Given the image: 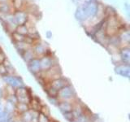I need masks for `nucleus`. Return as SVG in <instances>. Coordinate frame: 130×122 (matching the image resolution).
Instances as JSON below:
<instances>
[{"instance_id": "423d86ee", "label": "nucleus", "mask_w": 130, "mask_h": 122, "mask_svg": "<svg viewBox=\"0 0 130 122\" xmlns=\"http://www.w3.org/2000/svg\"><path fill=\"white\" fill-rule=\"evenodd\" d=\"M70 85L68 80L66 79V78H64V77H63L53 80V81H50V82L48 83L49 86H51V88L55 89L56 91H59V89H61L65 87V86H67V85Z\"/></svg>"}, {"instance_id": "9d476101", "label": "nucleus", "mask_w": 130, "mask_h": 122, "mask_svg": "<svg viewBox=\"0 0 130 122\" xmlns=\"http://www.w3.org/2000/svg\"><path fill=\"white\" fill-rule=\"evenodd\" d=\"M28 70L34 75H38L42 72L41 69V64H40V60L39 58H34L32 60H30L28 63Z\"/></svg>"}, {"instance_id": "dca6fc26", "label": "nucleus", "mask_w": 130, "mask_h": 122, "mask_svg": "<svg viewBox=\"0 0 130 122\" xmlns=\"http://www.w3.org/2000/svg\"><path fill=\"white\" fill-rule=\"evenodd\" d=\"M21 55L23 57V59L27 62V64L29 62L30 60H32V59L37 58V57L35 56V55H34V51H32V48L28 49V50H27L25 51H24L21 54Z\"/></svg>"}, {"instance_id": "7c9ffc66", "label": "nucleus", "mask_w": 130, "mask_h": 122, "mask_svg": "<svg viewBox=\"0 0 130 122\" xmlns=\"http://www.w3.org/2000/svg\"><path fill=\"white\" fill-rule=\"evenodd\" d=\"M51 122H52V121H51Z\"/></svg>"}, {"instance_id": "cd10ccee", "label": "nucleus", "mask_w": 130, "mask_h": 122, "mask_svg": "<svg viewBox=\"0 0 130 122\" xmlns=\"http://www.w3.org/2000/svg\"><path fill=\"white\" fill-rule=\"evenodd\" d=\"M72 122H79V121H78V120H77L76 119H75L74 120H73V121H72Z\"/></svg>"}, {"instance_id": "f3484780", "label": "nucleus", "mask_w": 130, "mask_h": 122, "mask_svg": "<svg viewBox=\"0 0 130 122\" xmlns=\"http://www.w3.org/2000/svg\"><path fill=\"white\" fill-rule=\"evenodd\" d=\"M75 15H76V19L79 20H85L87 19V16L85 14V11L84 10L83 6H80V7L77 8Z\"/></svg>"}, {"instance_id": "f257e3e1", "label": "nucleus", "mask_w": 130, "mask_h": 122, "mask_svg": "<svg viewBox=\"0 0 130 122\" xmlns=\"http://www.w3.org/2000/svg\"><path fill=\"white\" fill-rule=\"evenodd\" d=\"M76 97L75 89L71 85L62 88L58 91L57 94V99L59 101H71Z\"/></svg>"}, {"instance_id": "bb28decb", "label": "nucleus", "mask_w": 130, "mask_h": 122, "mask_svg": "<svg viewBox=\"0 0 130 122\" xmlns=\"http://www.w3.org/2000/svg\"><path fill=\"white\" fill-rule=\"evenodd\" d=\"M5 2H9V0H0V3H5Z\"/></svg>"}, {"instance_id": "6ab92c4d", "label": "nucleus", "mask_w": 130, "mask_h": 122, "mask_svg": "<svg viewBox=\"0 0 130 122\" xmlns=\"http://www.w3.org/2000/svg\"><path fill=\"white\" fill-rule=\"evenodd\" d=\"M12 117L11 116V112H10L6 108H2L0 107V120H5L7 118Z\"/></svg>"}, {"instance_id": "4be33fe9", "label": "nucleus", "mask_w": 130, "mask_h": 122, "mask_svg": "<svg viewBox=\"0 0 130 122\" xmlns=\"http://www.w3.org/2000/svg\"><path fill=\"white\" fill-rule=\"evenodd\" d=\"M50 117L46 115H44V114L39 112L38 116V122H51Z\"/></svg>"}, {"instance_id": "412c9836", "label": "nucleus", "mask_w": 130, "mask_h": 122, "mask_svg": "<svg viewBox=\"0 0 130 122\" xmlns=\"http://www.w3.org/2000/svg\"><path fill=\"white\" fill-rule=\"evenodd\" d=\"M12 38L15 41V42H25L26 36H24L16 33L15 31L12 33Z\"/></svg>"}, {"instance_id": "f03ea898", "label": "nucleus", "mask_w": 130, "mask_h": 122, "mask_svg": "<svg viewBox=\"0 0 130 122\" xmlns=\"http://www.w3.org/2000/svg\"><path fill=\"white\" fill-rule=\"evenodd\" d=\"M40 75H41V77L43 78L45 81L47 80L48 83H49L50 81L62 77V72H61L59 67L57 64H55L50 69H48L47 71L41 72Z\"/></svg>"}, {"instance_id": "c85d7f7f", "label": "nucleus", "mask_w": 130, "mask_h": 122, "mask_svg": "<svg viewBox=\"0 0 130 122\" xmlns=\"http://www.w3.org/2000/svg\"><path fill=\"white\" fill-rule=\"evenodd\" d=\"M15 122H23L22 120H20V121H15Z\"/></svg>"}, {"instance_id": "b1692460", "label": "nucleus", "mask_w": 130, "mask_h": 122, "mask_svg": "<svg viewBox=\"0 0 130 122\" xmlns=\"http://www.w3.org/2000/svg\"><path fill=\"white\" fill-rule=\"evenodd\" d=\"M8 74V70L7 68L5 67V65L3 64H0V75L2 77L5 76V75H7Z\"/></svg>"}, {"instance_id": "20e7f679", "label": "nucleus", "mask_w": 130, "mask_h": 122, "mask_svg": "<svg viewBox=\"0 0 130 122\" xmlns=\"http://www.w3.org/2000/svg\"><path fill=\"white\" fill-rule=\"evenodd\" d=\"M3 79L4 81V82L11 88L16 89L20 86H24V81L21 77L19 76L7 74V75L3 76Z\"/></svg>"}, {"instance_id": "2eb2a0df", "label": "nucleus", "mask_w": 130, "mask_h": 122, "mask_svg": "<svg viewBox=\"0 0 130 122\" xmlns=\"http://www.w3.org/2000/svg\"><path fill=\"white\" fill-rule=\"evenodd\" d=\"M15 111L17 112L18 113L21 114L24 113L27 111H28L29 108V106H28V103H17L15 106Z\"/></svg>"}, {"instance_id": "9b49d317", "label": "nucleus", "mask_w": 130, "mask_h": 122, "mask_svg": "<svg viewBox=\"0 0 130 122\" xmlns=\"http://www.w3.org/2000/svg\"><path fill=\"white\" fill-rule=\"evenodd\" d=\"M73 104L71 101H59L58 104H57V107H58L59 110L63 113L69 112L72 111L73 108Z\"/></svg>"}, {"instance_id": "c756f323", "label": "nucleus", "mask_w": 130, "mask_h": 122, "mask_svg": "<svg viewBox=\"0 0 130 122\" xmlns=\"http://www.w3.org/2000/svg\"><path fill=\"white\" fill-rule=\"evenodd\" d=\"M0 49H1V47H0Z\"/></svg>"}, {"instance_id": "39448f33", "label": "nucleus", "mask_w": 130, "mask_h": 122, "mask_svg": "<svg viewBox=\"0 0 130 122\" xmlns=\"http://www.w3.org/2000/svg\"><path fill=\"white\" fill-rule=\"evenodd\" d=\"M13 17L17 25H23L25 24L28 20V15L27 11L22 10H16L13 11Z\"/></svg>"}, {"instance_id": "1a4fd4ad", "label": "nucleus", "mask_w": 130, "mask_h": 122, "mask_svg": "<svg viewBox=\"0 0 130 122\" xmlns=\"http://www.w3.org/2000/svg\"><path fill=\"white\" fill-rule=\"evenodd\" d=\"M32 50L37 58H41V57L47 55V49L46 46L42 43L34 42L32 46Z\"/></svg>"}, {"instance_id": "aec40b11", "label": "nucleus", "mask_w": 130, "mask_h": 122, "mask_svg": "<svg viewBox=\"0 0 130 122\" xmlns=\"http://www.w3.org/2000/svg\"><path fill=\"white\" fill-rule=\"evenodd\" d=\"M120 41V43L122 42H126L128 43L129 42V38H130V35H129V32L128 30H124L121 33V34L118 35Z\"/></svg>"}, {"instance_id": "4468645a", "label": "nucleus", "mask_w": 130, "mask_h": 122, "mask_svg": "<svg viewBox=\"0 0 130 122\" xmlns=\"http://www.w3.org/2000/svg\"><path fill=\"white\" fill-rule=\"evenodd\" d=\"M12 6L9 2L5 3H0V14H3V16L11 14L12 13Z\"/></svg>"}, {"instance_id": "f8f14e48", "label": "nucleus", "mask_w": 130, "mask_h": 122, "mask_svg": "<svg viewBox=\"0 0 130 122\" xmlns=\"http://www.w3.org/2000/svg\"><path fill=\"white\" fill-rule=\"evenodd\" d=\"M116 72L120 76L128 78L130 77V68L128 64H121L116 68Z\"/></svg>"}, {"instance_id": "a878e982", "label": "nucleus", "mask_w": 130, "mask_h": 122, "mask_svg": "<svg viewBox=\"0 0 130 122\" xmlns=\"http://www.w3.org/2000/svg\"><path fill=\"white\" fill-rule=\"evenodd\" d=\"M3 96V90L1 89H0V99H2V97Z\"/></svg>"}, {"instance_id": "a211bd4d", "label": "nucleus", "mask_w": 130, "mask_h": 122, "mask_svg": "<svg viewBox=\"0 0 130 122\" xmlns=\"http://www.w3.org/2000/svg\"><path fill=\"white\" fill-rule=\"evenodd\" d=\"M15 31L16 33H18V34H20L24 35V36H28V34H29V32H28V28L27 27L26 24H23V25H18L17 27H16Z\"/></svg>"}, {"instance_id": "6e6552de", "label": "nucleus", "mask_w": 130, "mask_h": 122, "mask_svg": "<svg viewBox=\"0 0 130 122\" xmlns=\"http://www.w3.org/2000/svg\"><path fill=\"white\" fill-rule=\"evenodd\" d=\"M84 7V10L85 11V14L87 16V18L89 17H94L97 14L98 8H99V4H97L95 2L90 1L87 3L82 5Z\"/></svg>"}, {"instance_id": "7ed1b4c3", "label": "nucleus", "mask_w": 130, "mask_h": 122, "mask_svg": "<svg viewBox=\"0 0 130 122\" xmlns=\"http://www.w3.org/2000/svg\"><path fill=\"white\" fill-rule=\"evenodd\" d=\"M14 95L17 100V103H29L31 99V95L29 90L24 86H20L15 89Z\"/></svg>"}, {"instance_id": "393cba45", "label": "nucleus", "mask_w": 130, "mask_h": 122, "mask_svg": "<svg viewBox=\"0 0 130 122\" xmlns=\"http://www.w3.org/2000/svg\"><path fill=\"white\" fill-rule=\"evenodd\" d=\"M7 55L2 49H0V64H3L7 60Z\"/></svg>"}, {"instance_id": "ddd939ff", "label": "nucleus", "mask_w": 130, "mask_h": 122, "mask_svg": "<svg viewBox=\"0 0 130 122\" xmlns=\"http://www.w3.org/2000/svg\"><path fill=\"white\" fill-rule=\"evenodd\" d=\"M120 55L123 64H129L130 63V49L128 47H124L120 49Z\"/></svg>"}, {"instance_id": "0eeeda50", "label": "nucleus", "mask_w": 130, "mask_h": 122, "mask_svg": "<svg viewBox=\"0 0 130 122\" xmlns=\"http://www.w3.org/2000/svg\"><path fill=\"white\" fill-rule=\"evenodd\" d=\"M39 60H40L42 72L47 71L48 69H50L51 68H52L53 66H54V65L56 64L54 62V59H53V57L48 55L41 57V58H39Z\"/></svg>"}, {"instance_id": "5701e85b", "label": "nucleus", "mask_w": 130, "mask_h": 122, "mask_svg": "<svg viewBox=\"0 0 130 122\" xmlns=\"http://www.w3.org/2000/svg\"><path fill=\"white\" fill-rule=\"evenodd\" d=\"M63 117L66 119L68 122H72L75 120V116L73 115L72 112H66V113H63Z\"/></svg>"}]
</instances>
